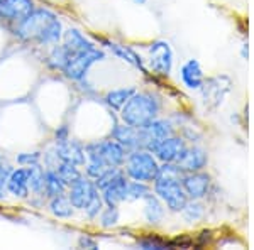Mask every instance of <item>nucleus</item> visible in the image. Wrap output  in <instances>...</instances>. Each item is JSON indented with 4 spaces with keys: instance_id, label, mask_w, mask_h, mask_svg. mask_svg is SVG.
<instances>
[{
    "instance_id": "obj_11",
    "label": "nucleus",
    "mask_w": 254,
    "mask_h": 250,
    "mask_svg": "<svg viewBox=\"0 0 254 250\" xmlns=\"http://www.w3.org/2000/svg\"><path fill=\"white\" fill-rule=\"evenodd\" d=\"M180 167L182 173H195V171H203L208 166V152L202 146H187L183 150L182 157L175 162Z\"/></svg>"
},
{
    "instance_id": "obj_31",
    "label": "nucleus",
    "mask_w": 254,
    "mask_h": 250,
    "mask_svg": "<svg viewBox=\"0 0 254 250\" xmlns=\"http://www.w3.org/2000/svg\"><path fill=\"white\" fill-rule=\"evenodd\" d=\"M119 218H121L119 206H104V210H102L100 215H98V220H100V227L102 228L117 227Z\"/></svg>"
},
{
    "instance_id": "obj_20",
    "label": "nucleus",
    "mask_w": 254,
    "mask_h": 250,
    "mask_svg": "<svg viewBox=\"0 0 254 250\" xmlns=\"http://www.w3.org/2000/svg\"><path fill=\"white\" fill-rule=\"evenodd\" d=\"M104 44H105V48H107L114 56H117V58L122 59L124 63L130 64V66H134V68H137V69H141L144 75H147V69L144 66V59H142L141 56H139L130 46L117 44V43H114V41H107V39H104Z\"/></svg>"
},
{
    "instance_id": "obj_27",
    "label": "nucleus",
    "mask_w": 254,
    "mask_h": 250,
    "mask_svg": "<svg viewBox=\"0 0 254 250\" xmlns=\"http://www.w3.org/2000/svg\"><path fill=\"white\" fill-rule=\"evenodd\" d=\"M29 171V191L36 198H41L44 200L46 193H44V169L36 164V166H29L27 167Z\"/></svg>"
},
{
    "instance_id": "obj_9",
    "label": "nucleus",
    "mask_w": 254,
    "mask_h": 250,
    "mask_svg": "<svg viewBox=\"0 0 254 250\" xmlns=\"http://www.w3.org/2000/svg\"><path fill=\"white\" fill-rule=\"evenodd\" d=\"M182 186L188 200H207L210 191L214 190V181H212V176L203 169L195 173H183Z\"/></svg>"
},
{
    "instance_id": "obj_17",
    "label": "nucleus",
    "mask_w": 254,
    "mask_h": 250,
    "mask_svg": "<svg viewBox=\"0 0 254 250\" xmlns=\"http://www.w3.org/2000/svg\"><path fill=\"white\" fill-rule=\"evenodd\" d=\"M55 152H56V155H58L60 161L71 162L78 167L85 166V162H87L85 146L80 144L78 141H73V139H68V141L61 142V144H56Z\"/></svg>"
},
{
    "instance_id": "obj_3",
    "label": "nucleus",
    "mask_w": 254,
    "mask_h": 250,
    "mask_svg": "<svg viewBox=\"0 0 254 250\" xmlns=\"http://www.w3.org/2000/svg\"><path fill=\"white\" fill-rule=\"evenodd\" d=\"M161 110L163 100L156 93L136 92L126 101V105L119 110V113H121V120L124 124L141 129V127L147 125L151 120L161 115Z\"/></svg>"
},
{
    "instance_id": "obj_24",
    "label": "nucleus",
    "mask_w": 254,
    "mask_h": 250,
    "mask_svg": "<svg viewBox=\"0 0 254 250\" xmlns=\"http://www.w3.org/2000/svg\"><path fill=\"white\" fill-rule=\"evenodd\" d=\"M205 213H207V206L203 203V200H188L183 206V210L180 211L182 218L190 225L200 223L203 218H205Z\"/></svg>"
},
{
    "instance_id": "obj_34",
    "label": "nucleus",
    "mask_w": 254,
    "mask_h": 250,
    "mask_svg": "<svg viewBox=\"0 0 254 250\" xmlns=\"http://www.w3.org/2000/svg\"><path fill=\"white\" fill-rule=\"evenodd\" d=\"M12 167L3 164L2 169H0V201L5 198V193H7V179H9V174H10Z\"/></svg>"
},
{
    "instance_id": "obj_37",
    "label": "nucleus",
    "mask_w": 254,
    "mask_h": 250,
    "mask_svg": "<svg viewBox=\"0 0 254 250\" xmlns=\"http://www.w3.org/2000/svg\"><path fill=\"white\" fill-rule=\"evenodd\" d=\"M239 54H241V58H243L244 61H248V59H249V43H248V41H244V43L241 44Z\"/></svg>"
},
{
    "instance_id": "obj_12",
    "label": "nucleus",
    "mask_w": 254,
    "mask_h": 250,
    "mask_svg": "<svg viewBox=\"0 0 254 250\" xmlns=\"http://www.w3.org/2000/svg\"><path fill=\"white\" fill-rule=\"evenodd\" d=\"M187 141L182 135H170V137L159 141L156 147L153 149V154L156 155V159L159 162H176L182 157L183 150L187 147Z\"/></svg>"
},
{
    "instance_id": "obj_7",
    "label": "nucleus",
    "mask_w": 254,
    "mask_h": 250,
    "mask_svg": "<svg viewBox=\"0 0 254 250\" xmlns=\"http://www.w3.org/2000/svg\"><path fill=\"white\" fill-rule=\"evenodd\" d=\"M173 49L165 39H156L147 46V63L153 75L168 78L173 69Z\"/></svg>"
},
{
    "instance_id": "obj_4",
    "label": "nucleus",
    "mask_w": 254,
    "mask_h": 250,
    "mask_svg": "<svg viewBox=\"0 0 254 250\" xmlns=\"http://www.w3.org/2000/svg\"><path fill=\"white\" fill-rule=\"evenodd\" d=\"M122 169L129 179L151 184L159 173V161L153 152H149L144 147H139V149L129 150Z\"/></svg>"
},
{
    "instance_id": "obj_35",
    "label": "nucleus",
    "mask_w": 254,
    "mask_h": 250,
    "mask_svg": "<svg viewBox=\"0 0 254 250\" xmlns=\"http://www.w3.org/2000/svg\"><path fill=\"white\" fill-rule=\"evenodd\" d=\"M78 245L81 249H90V250H97L98 249V242L95 239L88 235H81L78 239Z\"/></svg>"
},
{
    "instance_id": "obj_21",
    "label": "nucleus",
    "mask_w": 254,
    "mask_h": 250,
    "mask_svg": "<svg viewBox=\"0 0 254 250\" xmlns=\"http://www.w3.org/2000/svg\"><path fill=\"white\" fill-rule=\"evenodd\" d=\"M61 41H63L64 48L69 51V54H75V52L88 51V49L97 48L95 44L83 34V32H80L78 29H73V27H69V29L63 32Z\"/></svg>"
},
{
    "instance_id": "obj_16",
    "label": "nucleus",
    "mask_w": 254,
    "mask_h": 250,
    "mask_svg": "<svg viewBox=\"0 0 254 250\" xmlns=\"http://www.w3.org/2000/svg\"><path fill=\"white\" fill-rule=\"evenodd\" d=\"M110 137L114 141H117L122 147H126L127 150H134L142 147V130L129 124H124V122L114 125Z\"/></svg>"
},
{
    "instance_id": "obj_1",
    "label": "nucleus",
    "mask_w": 254,
    "mask_h": 250,
    "mask_svg": "<svg viewBox=\"0 0 254 250\" xmlns=\"http://www.w3.org/2000/svg\"><path fill=\"white\" fill-rule=\"evenodd\" d=\"M14 34L22 41L56 44L63 38V24L55 12L48 9H34L27 17L14 24Z\"/></svg>"
},
{
    "instance_id": "obj_13",
    "label": "nucleus",
    "mask_w": 254,
    "mask_h": 250,
    "mask_svg": "<svg viewBox=\"0 0 254 250\" xmlns=\"http://www.w3.org/2000/svg\"><path fill=\"white\" fill-rule=\"evenodd\" d=\"M98 155L104 159V162L109 167H122L126 162V157L129 154V150L126 147H122L117 141L110 139H104V141H95L93 142Z\"/></svg>"
},
{
    "instance_id": "obj_2",
    "label": "nucleus",
    "mask_w": 254,
    "mask_h": 250,
    "mask_svg": "<svg viewBox=\"0 0 254 250\" xmlns=\"http://www.w3.org/2000/svg\"><path fill=\"white\" fill-rule=\"evenodd\" d=\"M182 174L175 162H159V173L151 183L153 193L171 213H180L188 201V196L182 186Z\"/></svg>"
},
{
    "instance_id": "obj_26",
    "label": "nucleus",
    "mask_w": 254,
    "mask_h": 250,
    "mask_svg": "<svg viewBox=\"0 0 254 250\" xmlns=\"http://www.w3.org/2000/svg\"><path fill=\"white\" fill-rule=\"evenodd\" d=\"M68 190L66 183L61 179L56 169H44V193L46 198H53V196L64 195Z\"/></svg>"
},
{
    "instance_id": "obj_18",
    "label": "nucleus",
    "mask_w": 254,
    "mask_h": 250,
    "mask_svg": "<svg viewBox=\"0 0 254 250\" xmlns=\"http://www.w3.org/2000/svg\"><path fill=\"white\" fill-rule=\"evenodd\" d=\"M180 80H182L183 87L188 90H196L198 92L202 88L203 81H205V73L200 64L198 59H188L180 68Z\"/></svg>"
},
{
    "instance_id": "obj_15",
    "label": "nucleus",
    "mask_w": 254,
    "mask_h": 250,
    "mask_svg": "<svg viewBox=\"0 0 254 250\" xmlns=\"http://www.w3.org/2000/svg\"><path fill=\"white\" fill-rule=\"evenodd\" d=\"M127 183H129V178L126 176L124 169H121L107 186L102 188L100 193H102V198H104L105 206H119L121 203L126 201Z\"/></svg>"
},
{
    "instance_id": "obj_25",
    "label": "nucleus",
    "mask_w": 254,
    "mask_h": 250,
    "mask_svg": "<svg viewBox=\"0 0 254 250\" xmlns=\"http://www.w3.org/2000/svg\"><path fill=\"white\" fill-rule=\"evenodd\" d=\"M49 213L56 218H71L73 213H75V206L69 201L68 195H58V196H53L49 198Z\"/></svg>"
},
{
    "instance_id": "obj_23",
    "label": "nucleus",
    "mask_w": 254,
    "mask_h": 250,
    "mask_svg": "<svg viewBox=\"0 0 254 250\" xmlns=\"http://www.w3.org/2000/svg\"><path fill=\"white\" fill-rule=\"evenodd\" d=\"M136 92H137L136 87H122V88L110 90V92L105 93L104 101H105V105H107L109 108H112V110H116V112H119V110H121L122 106L126 105V101L129 100V98L132 97Z\"/></svg>"
},
{
    "instance_id": "obj_36",
    "label": "nucleus",
    "mask_w": 254,
    "mask_h": 250,
    "mask_svg": "<svg viewBox=\"0 0 254 250\" xmlns=\"http://www.w3.org/2000/svg\"><path fill=\"white\" fill-rule=\"evenodd\" d=\"M55 139H56V144H61V142L68 141V139H69V130H68V127H66V125L58 127V129H56V132H55Z\"/></svg>"
},
{
    "instance_id": "obj_22",
    "label": "nucleus",
    "mask_w": 254,
    "mask_h": 250,
    "mask_svg": "<svg viewBox=\"0 0 254 250\" xmlns=\"http://www.w3.org/2000/svg\"><path fill=\"white\" fill-rule=\"evenodd\" d=\"M142 201H144V210H142L144 220L149 225H161L166 216V206L163 204L161 200L154 193H149Z\"/></svg>"
},
{
    "instance_id": "obj_32",
    "label": "nucleus",
    "mask_w": 254,
    "mask_h": 250,
    "mask_svg": "<svg viewBox=\"0 0 254 250\" xmlns=\"http://www.w3.org/2000/svg\"><path fill=\"white\" fill-rule=\"evenodd\" d=\"M56 171H58V174L61 176V179L66 183V186H69L75 179H78L81 176L78 166H75V164H71V162L60 161V164L56 166Z\"/></svg>"
},
{
    "instance_id": "obj_10",
    "label": "nucleus",
    "mask_w": 254,
    "mask_h": 250,
    "mask_svg": "<svg viewBox=\"0 0 254 250\" xmlns=\"http://www.w3.org/2000/svg\"><path fill=\"white\" fill-rule=\"evenodd\" d=\"M141 130H142V147L149 150V152H153V149L156 147L159 141H163V139L175 134V125L171 124V120L158 117L154 120H151L147 125L141 127Z\"/></svg>"
},
{
    "instance_id": "obj_6",
    "label": "nucleus",
    "mask_w": 254,
    "mask_h": 250,
    "mask_svg": "<svg viewBox=\"0 0 254 250\" xmlns=\"http://www.w3.org/2000/svg\"><path fill=\"white\" fill-rule=\"evenodd\" d=\"M232 78L229 75H217L212 78H205L202 88L198 90L202 93L203 105L208 110H217L224 105L225 98L232 92Z\"/></svg>"
},
{
    "instance_id": "obj_28",
    "label": "nucleus",
    "mask_w": 254,
    "mask_h": 250,
    "mask_svg": "<svg viewBox=\"0 0 254 250\" xmlns=\"http://www.w3.org/2000/svg\"><path fill=\"white\" fill-rule=\"evenodd\" d=\"M149 193H153L149 183L129 179L127 188H126V201H139V200H144Z\"/></svg>"
},
{
    "instance_id": "obj_38",
    "label": "nucleus",
    "mask_w": 254,
    "mask_h": 250,
    "mask_svg": "<svg viewBox=\"0 0 254 250\" xmlns=\"http://www.w3.org/2000/svg\"><path fill=\"white\" fill-rule=\"evenodd\" d=\"M134 3H137V5H144V3H147V0H132Z\"/></svg>"
},
{
    "instance_id": "obj_29",
    "label": "nucleus",
    "mask_w": 254,
    "mask_h": 250,
    "mask_svg": "<svg viewBox=\"0 0 254 250\" xmlns=\"http://www.w3.org/2000/svg\"><path fill=\"white\" fill-rule=\"evenodd\" d=\"M69 58V51L64 48V44H60L56 43L53 49L49 51V56H48V64L49 68L56 69V71H63L64 64Z\"/></svg>"
},
{
    "instance_id": "obj_40",
    "label": "nucleus",
    "mask_w": 254,
    "mask_h": 250,
    "mask_svg": "<svg viewBox=\"0 0 254 250\" xmlns=\"http://www.w3.org/2000/svg\"><path fill=\"white\" fill-rule=\"evenodd\" d=\"M0 2H2V0H0Z\"/></svg>"
},
{
    "instance_id": "obj_33",
    "label": "nucleus",
    "mask_w": 254,
    "mask_h": 250,
    "mask_svg": "<svg viewBox=\"0 0 254 250\" xmlns=\"http://www.w3.org/2000/svg\"><path fill=\"white\" fill-rule=\"evenodd\" d=\"M17 164L24 167L29 166H36V164H41V152H22L17 155Z\"/></svg>"
},
{
    "instance_id": "obj_5",
    "label": "nucleus",
    "mask_w": 254,
    "mask_h": 250,
    "mask_svg": "<svg viewBox=\"0 0 254 250\" xmlns=\"http://www.w3.org/2000/svg\"><path fill=\"white\" fill-rule=\"evenodd\" d=\"M104 59H105V52L98 48L88 49V51H81V52H75V54H69L66 64H64V68H63V73L68 80L83 81L88 75L90 68Z\"/></svg>"
},
{
    "instance_id": "obj_14",
    "label": "nucleus",
    "mask_w": 254,
    "mask_h": 250,
    "mask_svg": "<svg viewBox=\"0 0 254 250\" xmlns=\"http://www.w3.org/2000/svg\"><path fill=\"white\" fill-rule=\"evenodd\" d=\"M34 9V0H2L0 2V19L10 24H17Z\"/></svg>"
},
{
    "instance_id": "obj_19",
    "label": "nucleus",
    "mask_w": 254,
    "mask_h": 250,
    "mask_svg": "<svg viewBox=\"0 0 254 250\" xmlns=\"http://www.w3.org/2000/svg\"><path fill=\"white\" fill-rule=\"evenodd\" d=\"M7 193H10L14 198L27 200L29 198V171L27 167H17L12 169L7 179Z\"/></svg>"
},
{
    "instance_id": "obj_8",
    "label": "nucleus",
    "mask_w": 254,
    "mask_h": 250,
    "mask_svg": "<svg viewBox=\"0 0 254 250\" xmlns=\"http://www.w3.org/2000/svg\"><path fill=\"white\" fill-rule=\"evenodd\" d=\"M66 195L69 198V201L75 208L83 211L93 200L100 195V190L97 188V184L93 179H90L88 176L81 174L78 179H75L71 184L68 186Z\"/></svg>"
},
{
    "instance_id": "obj_39",
    "label": "nucleus",
    "mask_w": 254,
    "mask_h": 250,
    "mask_svg": "<svg viewBox=\"0 0 254 250\" xmlns=\"http://www.w3.org/2000/svg\"><path fill=\"white\" fill-rule=\"evenodd\" d=\"M2 166H3V161H2V155H0V169H2Z\"/></svg>"
},
{
    "instance_id": "obj_30",
    "label": "nucleus",
    "mask_w": 254,
    "mask_h": 250,
    "mask_svg": "<svg viewBox=\"0 0 254 250\" xmlns=\"http://www.w3.org/2000/svg\"><path fill=\"white\" fill-rule=\"evenodd\" d=\"M137 247L142 250H163V249H170L171 242L159 237L158 233H146L144 237L137 239Z\"/></svg>"
}]
</instances>
